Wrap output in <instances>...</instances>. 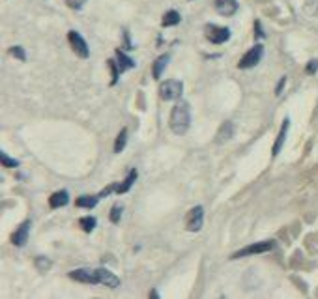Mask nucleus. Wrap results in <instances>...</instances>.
<instances>
[{"label":"nucleus","mask_w":318,"mask_h":299,"mask_svg":"<svg viewBox=\"0 0 318 299\" xmlns=\"http://www.w3.org/2000/svg\"><path fill=\"white\" fill-rule=\"evenodd\" d=\"M232 137H234V123L232 122H225V123L219 127V131H217V139H215V142L223 144V142H227V141H230Z\"/></svg>","instance_id":"14"},{"label":"nucleus","mask_w":318,"mask_h":299,"mask_svg":"<svg viewBox=\"0 0 318 299\" xmlns=\"http://www.w3.org/2000/svg\"><path fill=\"white\" fill-rule=\"evenodd\" d=\"M182 92H184V83L178 81V79H169V81L161 83V86H159V96H161V99H165V101L178 99V97L182 96Z\"/></svg>","instance_id":"2"},{"label":"nucleus","mask_w":318,"mask_h":299,"mask_svg":"<svg viewBox=\"0 0 318 299\" xmlns=\"http://www.w3.org/2000/svg\"><path fill=\"white\" fill-rule=\"evenodd\" d=\"M275 249V241L273 239H266V241H258L253 245H247L242 251L234 252L232 258H244V256H253V254H262V252H269Z\"/></svg>","instance_id":"3"},{"label":"nucleus","mask_w":318,"mask_h":299,"mask_svg":"<svg viewBox=\"0 0 318 299\" xmlns=\"http://www.w3.org/2000/svg\"><path fill=\"white\" fill-rule=\"evenodd\" d=\"M2 165L8 167V168H15V167H19V161H17V159H12V157H8L6 152H2Z\"/></svg>","instance_id":"24"},{"label":"nucleus","mask_w":318,"mask_h":299,"mask_svg":"<svg viewBox=\"0 0 318 299\" xmlns=\"http://www.w3.org/2000/svg\"><path fill=\"white\" fill-rule=\"evenodd\" d=\"M213 8L223 17H230V15L238 12V0H215Z\"/></svg>","instance_id":"10"},{"label":"nucleus","mask_w":318,"mask_h":299,"mask_svg":"<svg viewBox=\"0 0 318 299\" xmlns=\"http://www.w3.org/2000/svg\"><path fill=\"white\" fill-rule=\"evenodd\" d=\"M169 60H171L169 54H161V56L154 62V68H152V75H154V79H161V75H163V71H165Z\"/></svg>","instance_id":"15"},{"label":"nucleus","mask_w":318,"mask_h":299,"mask_svg":"<svg viewBox=\"0 0 318 299\" xmlns=\"http://www.w3.org/2000/svg\"><path fill=\"white\" fill-rule=\"evenodd\" d=\"M120 215H122V206H120V204L112 206V210H110V221H112V223H118V221H120Z\"/></svg>","instance_id":"25"},{"label":"nucleus","mask_w":318,"mask_h":299,"mask_svg":"<svg viewBox=\"0 0 318 299\" xmlns=\"http://www.w3.org/2000/svg\"><path fill=\"white\" fill-rule=\"evenodd\" d=\"M36 267L39 271H47L51 267V260L49 258H45V256H37L36 258Z\"/></svg>","instance_id":"23"},{"label":"nucleus","mask_w":318,"mask_h":299,"mask_svg":"<svg viewBox=\"0 0 318 299\" xmlns=\"http://www.w3.org/2000/svg\"><path fill=\"white\" fill-rule=\"evenodd\" d=\"M116 58H118V70H120V73H124V71H127V70H133L135 68V62H133V58H129L124 51H116Z\"/></svg>","instance_id":"16"},{"label":"nucleus","mask_w":318,"mask_h":299,"mask_svg":"<svg viewBox=\"0 0 318 299\" xmlns=\"http://www.w3.org/2000/svg\"><path fill=\"white\" fill-rule=\"evenodd\" d=\"M284 84H286V77H283L281 81H279V84H277V88H275V94H277V96L283 92V86H284Z\"/></svg>","instance_id":"29"},{"label":"nucleus","mask_w":318,"mask_h":299,"mask_svg":"<svg viewBox=\"0 0 318 299\" xmlns=\"http://www.w3.org/2000/svg\"><path fill=\"white\" fill-rule=\"evenodd\" d=\"M70 277L73 281L85 282V284H99V269H90V267H81V269H73L70 271Z\"/></svg>","instance_id":"5"},{"label":"nucleus","mask_w":318,"mask_h":299,"mask_svg":"<svg viewBox=\"0 0 318 299\" xmlns=\"http://www.w3.org/2000/svg\"><path fill=\"white\" fill-rule=\"evenodd\" d=\"M137 170H129V174H127V178L124 179V183H120V185H116V193L118 194H122V193H127L129 189H131V185L135 183V179H137Z\"/></svg>","instance_id":"17"},{"label":"nucleus","mask_w":318,"mask_h":299,"mask_svg":"<svg viewBox=\"0 0 318 299\" xmlns=\"http://www.w3.org/2000/svg\"><path fill=\"white\" fill-rule=\"evenodd\" d=\"M180 21H182L180 13L176 12V10H171V12H167L165 15H163V21H161V24H163V26H176Z\"/></svg>","instance_id":"18"},{"label":"nucleus","mask_w":318,"mask_h":299,"mask_svg":"<svg viewBox=\"0 0 318 299\" xmlns=\"http://www.w3.org/2000/svg\"><path fill=\"white\" fill-rule=\"evenodd\" d=\"M255 30H257L258 37H264V32H262V28H260V23H255Z\"/></svg>","instance_id":"30"},{"label":"nucleus","mask_w":318,"mask_h":299,"mask_svg":"<svg viewBox=\"0 0 318 299\" xmlns=\"http://www.w3.org/2000/svg\"><path fill=\"white\" fill-rule=\"evenodd\" d=\"M68 41H70V45H71V49H73V53L77 56H81V58H88V56H90V49L86 45L85 37L81 36L79 32L71 30V32L68 34Z\"/></svg>","instance_id":"6"},{"label":"nucleus","mask_w":318,"mask_h":299,"mask_svg":"<svg viewBox=\"0 0 318 299\" xmlns=\"http://www.w3.org/2000/svg\"><path fill=\"white\" fill-rule=\"evenodd\" d=\"M10 54L15 56V58H19L21 62H25V60H26V53H25V49H23V47H12V49H10Z\"/></svg>","instance_id":"26"},{"label":"nucleus","mask_w":318,"mask_h":299,"mask_svg":"<svg viewBox=\"0 0 318 299\" xmlns=\"http://www.w3.org/2000/svg\"><path fill=\"white\" fill-rule=\"evenodd\" d=\"M98 269H99V284L109 286V288H112V290L120 286V279L114 275L112 271L105 269V267H98Z\"/></svg>","instance_id":"11"},{"label":"nucleus","mask_w":318,"mask_h":299,"mask_svg":"<svg viewBox=\"0 0 318 299\" xmlns=\"http://www.w3.org/2000/svg\"><path fill=\"white\" fill-rule=\"evenodd\" d=\"M96 225H98V221H96V217H92V215L81 217V219H79V227L83 228L85 232H92V230L96 228Z\"/></svg>","instance_id":"20"},{"label":"nucleus","mask_w":318,"mask_h":299,"mask_svg":"<svg viewBox=\"0 0 318 299\" xmlns=\"http://www.w3.org/2000/svg\"><path fill=\"white\" fill-rule=\"evenodd\" d=\"M171 129L174 135L182 137L187 133L189 125H191V108L187 101H178L171 112Z\"/></svg>","instance_id":"1"},{"label":"nucleus","mask_w":318,"mask_h":299,"mask_svg":"<svg viewBox=\"0 0 318 299\" xmlns=\"http://www.w3.org/2000/svg\"><path fill=\"white\" fill-rule=\"evenodd\" d=\"M288 129H290V120L286 118L284 122H283L281 131H279V135H277V141H275V144H273V150H271V154H273V156H279V152H281L283 144H284V141H286Z\"/></svg>","instance_id":"12"},{"label":"nucleus","mask_w":318,"mask_h":299,"mask_svg":"<svg viewBox=\"0 0 318 299\" xmlns=\"http://www.w3.org/2000/svg\"><path fill=\"white\" fill-rule=\"evenodd\" d=\"M202 221H204V208L202 206H195L185 219V228L189 232H198L202 228Z\"/></svg>","instance_id":"8"},{"label":"nucleus","mask_w":318,"mask_h":299,"mask_svg":"<svg viewBox=\"0 0 318 299\" xmlns=\"http://www.w3.org/2000/svg\"><path fill=\"white\" fill-rule=\"evenodd\" d=\"M318 71V60H311L309 64H307V73H317Z\"/></svg>","instance_id":"28"},{"label":"nucleus","mask_w":318,"mask_h":299,"mask_svg":"<svg viewBox=\"0 0 318 299\" xmlns=\"http://www.w3.org/2000/svg\"><path fill=\"white\" fill-rule=\"evenodd\" d=\"M71 10H81L83 6L86 4V0H64Z\"/></svg>","instance_id":"27"},{"label":"nucleus","mask_w":318,"mask_h":299,"mask_svg":"<svg viewBox=\"0 0 318 299\" xmlns=\"http://www.w3.org/2000/svg\"><path fill=\"white\" fill-rule=\"evenodd\" d=\"M206 37H208L212 43L215 45H221L225 41L230 39V30L225 28V26H215V24H208L206 26Z\"/></svg>","instance_id":"7"},{"label":"nucleus","mask_w":318,"mask_h":299,"mask_svg":"<svg viewBox=\"0 0 318 299\" xmlns=\"http://www.w3.org/2000/svg\"><path fill=\"white\" fill-rule=\"evenodd\" d=\"M68 202H70V193L68 191H56L49 196V206L53 208V210L64 208Z\"/></svg>","instance_id":"13"},{"label":"nucleus","mask_w":318,"mask_h":299,"mask_svg":"<svg viewBox=\"0 0 318 299\" xmlns=\"http://www.w3.org/2000/svg\"><path fill=\"white\" fill-rule=\"evenodd\" d=\"M99 196H88V194H85V196H81V198H77V208H96V204H98Z\"/></svg>","instance_id":"19"},{"label":"nucleus","mask_w":318,"mask_h":299,"mask_svg":"<svg viewBox=\"0 0 318 299\" xmlns=\"http://www.w3.org/2000/svg\"><path fill=\"white\" fill-rule=\"evenodd\" d=\"M30 227H32V221H25L21 227H17V230L13 232L12 243L15 247H25L28 236H30Z\"/></svg>","instance_id":"9"},{"label":"nucleus","mask_w":318,"mask_h":299,"mask_svg":"<svg viewBox=\"0 0 318 299\" xmlns=\"http://www.w3.org/2000/svg\"><path fill=\"white\" fill-rule=\"evenodd\" d=\"M125 142H127V129H122L118 133V139L114 142V154H120L124 148H125Z\"/></svg>","instance_id":"21"},{"label":"nucleus","mask_w":318,"mask_h":299,"mask_svg":"<svg viewBox=\"0 0 318 299\" xmlns=\"http://www.w3.org/2000/svg\"><path fill=\"white\" fill-rule=\"evenodd\" d=\"M262 56H264V47L262 45H255V47H251L242 56V60L238 62V68L240 70H251V68H255L258 62L262 60Z\"/></svg>","instance_id":"4"},{"label":"nucleus","mask_w":318,"mask_h":299,"mask_svg":"<svg viewBox=\"0 0 318 299\" xmlns=\"http://www.w3.org/2000/svg\"><path fill=\"white\" fill-rule=\"evenodd\" d=\"M107 66L110 68V75H112V81H110V84H116V83H118L120 70H118V66H116V62H114V60H107Z\"/></svg>","instance_id":"22"}]
</instances>
